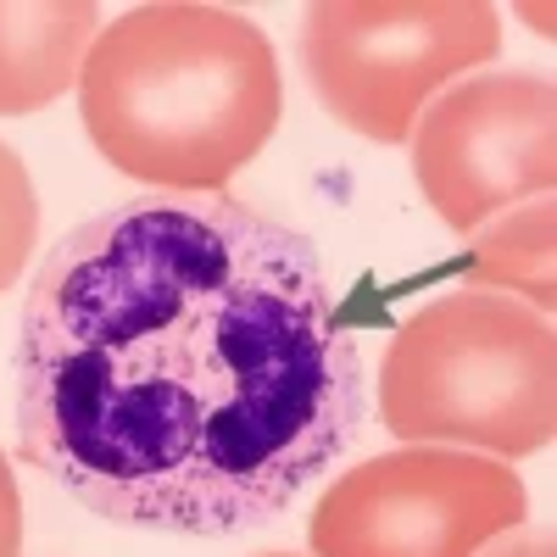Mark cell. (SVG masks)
I'll list each match as a JSON object with an SVG mask.
<instances>
[{
	"label": "cell",
	"mask_w": 557,
	"mask_h": 557,
	"mask_svg": "<svg viewBox=\"0 0 557 557\" xmlns=\"http://www.w3.org/2000/svg\"><path fill=\"white\" fill-rule=\"evenodd\" d=\"M557 207L552 196L524 201V207H507L502 218H491L474 246H469V290H491L507 301H524L530 312H552L557 307Z\"/></svg>",
	"instance_id": "8"
},
{
	"label": "cell",
	"mask_w": 557,
	"mask_h": 557,
	"mask_svg": "<svg viewBox=\"0 0 557 557\" xmlns=\"http://www.w3.org/2000/svg\"><path fill=\"white\" fill-rule=\"evenodd\" d=\"M257 557H301V552H257Z\"/></svg>",
	"instance_id": "12"
},
{
	"label": "cell",
	"mask_w": 557,
	"mask_h": 557,
	"mask_svg": "<svg viewBox=\"0 0 557 557\" xmlns=\"http://www.w3.org/2000/svg\"><path fill=\"white\" fill-rule=\"evenodd\" d=\"M368 424L357 341L301 228L235 196H139L39 257L17 451L128 530L278 519Z\"/></svg>",
	"instance_id": "1"
},
{
	"label": "cell",
	"mask_w": 557,
	"mask_h": 557,
	"mask_svg": "<svg viewBox=\"0 0 557 557\" xmlns=\"http://www.w3.org/2000/svg\"><path fill=\"white\" fill-rule=\"evenodd\" d=\"M380 418L407 446L530 457L557 430L552 318L491 290L418 307L385 346Z\"/></svg>",
	"instance_id": "3"
},
{
	"label": "cell",
	"mask_w": 557,
	"mask_h": 557,
	"mask_svg": "<svg viewBox=\"0 0 557 557\" xmlns=\"http://www.w3.org/2000/svg\"><path fill=\"white\" fill-rule=\"evenodd\" d=\"M530 519L524 480L457 446H396L346 469L312 507V557H480Z\"/></svg>",
	"instance_id": "5"
},
{
	"label": "cell",
	"mask_w": 557,
	"mask_h": 557,
	"mask_svg": "<svg viewBox=\"0 0 557 557\" xmlns=\"http://www.w3.org/2000/svg\"><path fill=\"white\" fill-rule=\"evenodd\" d=\"M485 557H557L552 535H502L496 546H485Z\"/></svg>",
	"instance_id": "11"
},
{
	"label": "cell",
	"mask_w": 557,
	"mask_h": 557,
	"mask_svg": "<svg viewBox=\"0 0 557 557\" xmlns=\"http://www.w3.org/2000/svg\"><path fill=\"white\" fill-rule=\"evenodd\" d=\"M285 112L273 39L223 7H134L89 39L84 134L117 173L162 196H223Z\"/></svg>",
	"instance_id": "2"
},
{
	"label": "cell",
	"mask_w": 557,
	"mask_h": 557,
	"mask_svg": "<svg viewBox=\"0 0 557 557\" xmlns=\"http://www.w3.org/2000/svg\"><path fill=\"white\" fill-rule=\"evenodd\" d=\"M502 51V17L480 0H330L301 17V67L335 123L401 146L446 84Z\"/></svg>",
	"instance_id": "4"
},
{
	"label": "cell",
	"mask_w": 557,
	"mask_h": 557,
	"mask_svg": "<svg viewBox=\"0 0 557 557\" xmlns=\"http://www.w3.org/2000/svg\"><path fill=\"white\" fill-rule=\"evenodd\" d=\"M412 178L451 235H480L557 184V89L546 73H469L412 123Z\"/></svg>",
	"instance_id": "6"
},
{
	"label": "cell",
	"mask_w": 557,
	"mask_h": 557,
	"mask_svg": "<svg viewBox=\"0 0 557 557\" xmlns=\"http://www.w3.org/2000/svg\"><path fill=\"white\" fill-rule=\"evenodd\" d=\"M96 34L101 12L89 0H57V7L0 0V117H23L67 96Z\"/></svg>",
	"instance_id": "7"
},
{
	"label": "cell",
	"mask_w": 557,
	"mask_h": 557,
	"mask_svg": "<svg viewBox=\"0 0 557 557\" xmlns=\"http://www.w3.org/2000/svg\"><path fill=\"white\" fill-rule=\"evenodd\" d=\"M17 546H23V496L7 451H0V557H17Z\"/></svg>",
	"instance_id": "10"
},
{
	"label": "cell",
	"mask_w": 557,
	"mask_h": 557,
	"mask_svg": "<svg viewBox=\"0 0 557 557\" xmlns=\"http://www.w3.org/2000/svg\"><path fill=\"white\" fill-rule=\"evenodd\" d=\"M34 240H39V196H34V173L23 168V157L0 139V296H7L23 268L34 262Z\"/></svg>",
	"instance_id": "9"
}]
</instances>
